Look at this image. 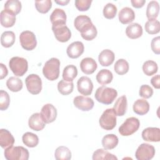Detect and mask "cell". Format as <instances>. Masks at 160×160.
<instances>
[{"instance_id":"6da1fadb","label":"cell","mask_w":160,"mask_h":160,"mask_svg":"<svg viewBox=\"0 0 160 160\" xmlns=\"http://www.w3.org/2000/svg\"><path fill=\"white\" fill-rule=\"evenodd\" d=\"M74 26L81 32V37L86 41H92L98 34L96 28L88 16L79 15L77 16L74 21Z\"/></svg>"},{"instance_id":"7a4b0ae2","label":"cell","mask_w":160,"mask_h":160,"mask_svg":"<svg viewBox=\"0 0 160 160\" xmlns=\"http://www.w3.org/2000/svg\"><path fill=\"white\" fill-rule=\"evenodd\" d=\"M117 96L118 92L115 89L102 86L96 89L94 97L99 102L108 105L114 101Z\"/></svg>"},{"instance_id":"3957f363","label":"cell","mask_w":160,"mask_h":160,"mask_svg":"<svg viewBox=\"0 0 160 160\" xmlns=\"http://www.w3.org/2000/svg\"><path fill=\"white\" fill-rule=\"evenodd\" d=\"M60 61L56 58H52L46 61L42 68L44 76L49 81H54L59 76Z\"/></svg>"},{"instance_id":"277c9868","label":"cell","mask_w":160,"mask_h":160,"mask_svg":"<svg viewBox=\"0 0 160 160\" xmlns=\"http://www.w3.org/2000/svg\"><path fill=\"white\" fill-rule=\"evenodd\" d=\"M4 154L7 160H28L29 156L28 150L22 146H10L5 149Z\"/></svg>"},{"instance_id":"5b68a950","label":"cell","mask_w":160,"mask_h":160,"mask_svg":"<svg viewBox=\"0 0 160 160\" xmlns=\"http://www.w3.org/2000/svg\"><path fill=\"white\" fill-rule=\"evenodd\" d=\"M9 66L16 76H22L28 71V62L23 58L15 56L9 60Z\"/></svg>"},{"instance_id":"8992f818","label":"cell","mask_w":160,"mask_h":160,"mask_svg":"<svg viewBox=\"0 0 160 160\" xmlns=\"http://www.w3.org/2000/svg\"><path fill=\"white\" fill-rule=\"evenodd\" d=\"M116 115L112 108L106 109L101 116L99 123L100 126L107 131L112 130L116 126Z\"/></svg>"},{"instance_id":"52a82bcc","label":"cell","mask_w":160,"mask_h":160,"mask_svg":"<svg viewBox=\"0 0 160 160\" xmlns=\"http://www.w3.org/2000/svg\"><path fill=\"white\" fill-rule=\"evenodd\" d=\"M140 126L139 120L135 117L127 118L119 128V132L122 136H128L136 132Z\"/></svg>"},{"instance_id":"ba28073f","label":"cell","mask_w":160,"mask_h":160,"mask_svg":"<svg viewBox=\"0 0 160 160\" xmlns=\"http://www.w3.org/2000/svg\"><path fill=\"white\" fill-rule=\"evenodd\" d=\"M19 41L22 48L26 51L33 50L37 45L36 36L30 31H22L19 36Z\"/></svg>"},{"instance_id":"9c48e42d","label":"cell","mask_w":160,"mask_h":160,"mask_svg":"<svg viewBox=\"0 0 160 160\" xmlns=\"http://www.w3.org/2000/svg\"><path fill=\"white\" fill-rule=\"evenodd\" d=\"M28 91L32 94H38L42 90V81L36 74H31L25 79Z\"/></svg>"},{"instance_id":"30bf717a","label":"cell","mask_w":160,"mask_h":160,"mask_svg":"<svg viewBox=\"0 0 160 160\" xmlns=\"http://www.w3.org/2000/svg\"><path fill=\"white\" fill-rule=\"evenodd\" d=\"M155 148L148 143H142L138 148L135 156L138 160H150L155 155Z\"/></svg>"},{"instance_id":"8fae6325","label":"cell","mask_w":160,"mask_h":160,"mask_svg":"<svg viewBox=\"0 0 160 160\" xmlns=\"http://www.w3.org/2000/svg\"><path fill=\"white\" fill-rule=\"evenodd\" d=\"M57 109L52 104H46L41 108V115L46 124L54 122L57 118Z\"/></svg>"},{"instance_id":"7c38bea8","label":"cell","mask_w":160,"mask_h":160,"mask_svg":"<svg viewBox=\"0 0 160 160\" xmlns=\"http://www.w3.org/2000/svg\"><path fill=\"white\" fill-rule=\"evenodd\" d=\"M52 30L56 39L61 42L68 41L71 38V32L66 25L52 26Z\"/></svg>"},{"instance_id":"4fadbf2b","label":"cell","mask_w":160,"mask_h":160,"mask_svg":"<svg viewBox=\"0 0 160 160\" xmlns=\"http://www.w3.org/2000/svg\"><path fill=\"white\" fill-rule=\"evenodd\" d=\"M77 88L80 94L84 96H89L92 92L93 83L89 78L82 76L78 80Z\"/></svg>"},{"instance_id":"5bb4252c","label":"cell","mask_w":160,"mask_h":160,"mask_svg":"<svg viewBox=\"0 0 160 160\" xmlns=\"http://www.w3.org/2000/svg\"><path fill=\"white\" fill-rule=\"evenodd\" d=\"M73 104L76 108L82 111H89L94 107L93 100L88 97L78 96L74 98Z\"/></svg>"},{"instance_id":"9a60e30c","label":"cell","mask_w":160,"mask_h":160,"mask_svg":"<svg viewBox=\"0 0 160 160\" xmlns=\"http://www.w3.org/2000/svg\"><path fill=\"white\" fill-rule=\"evenodd\" d=\"M84 46L81 41H74L70 44L66 49V53L69 58L76 59L84 52Z\"/></svg>"},{"instance_id":"2e32d148","label":"cell","mask_w":160,"mask_h":160,"mask_svg":"<svg viewBox=\"0 0 160 160\" xmlns=\"http://www.w3.org/2000/svg\"><path fill=\"white\" fill-rule=\"evenodd\" d=\"M66 18L67 17L65 11L59 8H56L50 16V21L52 26L66 25Z\"/></svg>"},{"instance_id":"e0dca14e","label":"cell","mask_w":160,"mask_h":160,"mask_svg":"<svg viewBox=\"0 0 160 160\" xmlns=\"http://www.w3.org/2000/svg\"><path fill=\"white\" fill-rule=\"evenodd\" d=\"M142 138L148 142H159L160 141V129L148 127L142 132Z\"/></svg>"},{"instance_id":"ac0fdd59","label":"cell","mask_w":160,"mask_h":160,"mask_svg":"<svg viewBox=\"0 0 160 160\" xmlns=\"http://www.w3.org/2000/svg\"><path fill=\"white\" fill-rule=\"evenodd\" d=\"M28 125L31 129L36 131H39L44 128L46 123L43 121L41 113L36 112L32 114L29 118Z\"/></svg>"},{"instance_id":"d6986e66","label":"cell","mask_w":160,"mask_h":160,"mask_svg":"<svg viewBox=\"0 0 160 160\" xmlns=\"http://www.w3.org/2000/svg\"><path fill=\"white\" fill-rule=\"evenodd\" d=\"M81 70L86 74H92L97 69L98 65L96 61L91 58H85L80 62Z\"/></svg>"},{"instance_id":"ffe728a7","label":"cell","mask_w":160,"mask_h":160,"mask_svg":"<svg viewBox=\"0 0 160 160\" xmlns=\"http://www.w3.org/2000/svg\"><path fill=\"white\" fill-rule=\"evenodd\" d=\"M119 21L123 24H127L132 22L135 19V13L134 11L129 8L124 7L120 10L118 14Z\"/></svg>"},{"instance_id":"44dd1931","label":"cell","mask_w":160,"mask_h":160,"mask_svg":"<svg viewBox=\"0 0 160 160\" xmlns=\"http://www.w3.org/2000/svg\"><path fill=\"white\" fill-rule=\"evenodd\" d=\"M1 24L4 28H11L16 22V15L7 10H2L0 14Z\"/></svg>"},{"instance_id":"7402d4cb","label":"cell","mask_w":160,"mask_h":160,"mask_svg":"<svg viewBox=\"0 0 160 160\" xmlns=\"http://www.w3.org/2000/svg\"><path fill=\"white\" fill-rule=\"evenodd\" d=\"M114 53L110 49H104L99 54L98 61L102 66H109L114 61Z\"/></svg>"},{"instance_id":"603a6c76","label":"cell","mask_w":160,"mask_h":160,"mask_svg":"<svg viewBox=\"0 0 160 160\" xmlns=\"http://www.w3.org/2000/svg\"><path fill=\"white\" fill-rule=\"evenodd\" d=\"M127 108H128L127 98L125 95H123L119 97L116 100L112 109L116 116H122L126 114L127 111Z\"/></svg>"},{"instance_id":"cb8c5ba5","label":"cell","mask_w":160,"mask_h":160,"mask_svg":"<svg viewBox=\"0 0 160 160\" xmlns=\"http://www.w3.org/2000/svg\"><path fill=\"white\" fill-rule=\"evenodd\" d=\"M14 138L12 134L6 129H0V145L2 148L6 149L13 146Z\"/></svg>"},{"instance_id":"d4e9b609","label":"cell","mask_w":160,"mask_h":160,"mask_svg":"<svg viewBox=\"0 0 160 160\" xmlns=\"http://www.w3.org/2000/svg\"><path fill=\"white\" fill-rule=\"evenodd\" d=\"M142 32L143 31L142 26L136 22L130 24L126 29V36L132 39L140 38L142 36Z\"/></svg>"},{"instance_id":"484cf974","label":"cell","mask_w":160,"mask_h":160,"mask_svg":"<svg viewBox=\"0 0 160 160\" xmlns=\"http://www.w3.org/2000/svg\"><path fill=\"white\" fill-rule=\"evenodd\" d=\"M149 104L145 99H138L133 104V111L138 115H144L149 110Z\"/></svg>"},{"instance_id":"4316f807","label":"cell","mask_w":160,"mask_h":160,"mask_svg":"<svg viewBox=\"0 0 160 160\" xmlns=\"http://www.w3.org/2000/svg\"><path fill=\"white\" fill-rule=\"evenodd\" d=\"M119 139L117 136L114 134L105 135L102 139V146L105 149H112L118 144Z\"/></svg>"},{"instance_id":"83f0119b","label":"cell","mask_w":160,"mask_h":160,"mask_svg":"<svg viewBox=\"0 0 160 160\" xmlns=\"http://www.w3.org/2000/svg\"><path fill=\"white\" fill-rule=\"evenodd\" d=\"M96 78L99 84L106 85L111 82L113 79V75L112 72L109 70L102 69L98 72Z\"/></svg>"},{"instance_id":"f1b7e54d","label":"cell","mask_w":160,"mask_h":160,"mask_svg":"<svg viewBox=\"0 0 160 160\" xmlns=\"http://www.w3.org/2000/svg\"><path fill=\"white\" fill-rule=\"evenodd\" d=\"M159 5L158 1H150L146 9V16L149 19H156L159 14Z\"/></svg>"},{"instance_id":"f546056e","label":"cell","mask_w":160,"mask_h":160,"mask_svg":"<svg viewBox=\"0 0 160 160\" xmlns=\"http://www.w3.org/2000/svg\"><path fill=\"white\" fill-rule=\"evenodd\" d=\"M93 160H117L118 158L105 149H98L92 154Z\"/></svg>"},{"instance_id":"4dcf8cb0","label":"cell","mask_w":160,"mask_h":160,"mask_svg":"<svg viewBox=\"0 0 160 160\" xmlns=\"http://www.w3.org/2000/svg\"><path fill=\"white\" fill-rule=\"evenodd\" d=\"M78 75V69L76 66L72 64L66 66L62 71V78L64 81L72 82Z\"/></svg>"},{"instance_id":"1f68e13d","label":"cell","mask_w":160,"mask_h":160,"mask_svg":"<svg viewBox=\"0 0 160 160\" xmlns=\"http://www.w3.org/2000/svg\"><path fill=\"white\" fill-rule=\"evenodd\" d=\"M15 39L16 36L14 32L11 31H4L1 36V43L4 48H10L14 44Z\"/></svg>"},{"instance_id":"d6a6232c","label":"cell","mask_w":160,"mask_h":160,"mask_svg":"<svg viewBox=\"0 0 160 160\" xmlns=\"http://www.w3.org/2000/svg\"><path fill=\"white\" fill-rule=\"evenodd\" d=\"M55 159L57 160H69L72 154L70 149L64 146H61L56 148L54 152Z\"/></svg>"},{"instance_id":"836d02e7","label":"cell","mask_w":160,"mask_h":160,"mask_svg":"<svg viewBox=\"0 0 160 160\" xmlns=\"http://www.w3.org/2000/svg\"><path fill=\"white\" fill-rule=\"evenodd\" d=\"M23 143L29 148H34L39 143L38 136L31 132H25L22 137Z\"/></svg>"},{"instance_id":"e575fe53","label":"cell","mask_w":160,"mask_h":160,"mask_svg":"<svg viewBox=\"0 0 160 160\" xmlns=\"http://www.w3.org/2000/svg\"><path fill=\"white\" fill-rule=\"evenodd\" d=\"M8 88L12 92H18L22 88V81L15 76L10 77L6 81Z\"/></svg>"},{"instance_id":"d590c367","label":"cell","mask_w":160,"mask_h":160,"mask_svg":"<svg viewBox=\"0 0 160 160\" xmlns=\"http://www.w3.org/2000/svg\"><path fill=\"white\" fill-rule=\"evenodd\" d=\"M4 9L11 12L15 15L18 14L21 10V2L18 0H8L4 6Z\"/></svg>"},{"instance_id":"8d00e7d4","label":"cell","mask_w":160,"mask_h":160,"mask_svg":"<svg viewBox=\"0 0 160 160\" xmlns=\"http://www.w3.org/2000/svg\"><path fill=\"white\" fill-rule=\"evenodd\" d=\"M142 71L145 75L151 76L158 72V66L157 63L152 60L145 61L142 64Z\"/></svg>"},{"instance_id":"74e56055","label":"cell","mask_w":160,"mask_h":160,"mask_svg":"<svg viewBox=\"0 0 160 160\" xmlns=\"http://www.w3.org/2000/svg\"><path fill=\"white\" fill-rule=\"evenodd\" d=\"M74 84L72 82L61 80L58 83V90L62 95H68L73 91Z\"/></svg>"},{"instance_id":"f35d334b","label":"cell","mask_w":160,"mask_h":160,"mask_svg":"<svg viewBox=\"0 0 160 160\" xmlns=\"http://www.w3.org/2000/svg\"><path fill=\"white\" fill-rule=\"evenodd\" d=\"M129 69L128 62L124 59H118L114 66L115 72L119 75H124L126 74Z\"/></svg>"},{"instance_id":"ab89813d","label":"cell","mask_w":160,"mask_h":160,"mask_svg":"<svg viewBox=\"0 0 160 160\" xmlns=\"http://www.w3.org/2000/svg\"><path fill=\"white\" fill-rule=\"evenodd\" d=\"M144 28L149 34H158L160 31V23L156 19H149L145 23Z\"/></svg>"},{"instance_id":"60d3db41","label":"cell","mask_w":160,"mask_h":160,"mask_svg":"<svg viewBox=\"0 0 160 160\" xmlns=\"http://www.w3.org/2000/svg\"><path fill=\"white\" fill-rule=\"evenodd\" d=\"M35 7L39 12L45 14L47 13L52 8V1L51 0L36 1Z\"/></svg>"},{"instance_id":"b9f144b4","label":"cell","mask_w":160,"mask_h":160,"mask_svg":"<svg viewBox=\"0 0 160 160\" xmlns=\"http://www.w3.org/2000/svg\"><path fill=\"white\" fill-rule=\"evenodd\" d=\"M118 9L117 7L112 3H108L106 4L103 8V15L104 16L108 19H113L117 13Z\"/></svg>"},{"instance_id":"7bdbcfd3","label":"cell","mask_w":160,"mask_h":160,"mask_svg":"<svg viewBox=\"0 0 160 160\" xmlns=\"http://www.w3.org/2000/svg\"><path fill=\"white\" fill-rule=\"evenodd\" d=\"M10 103V98L8 93L4 91H0V109L1 111L6 110Z\"/></svg>"},{"instance_id":"ee69618b","label":"cell","mask_w":160,"mask_h":160,"mask_svg":"<svg viewBox=\"0 0 160 160\" xmlns=\"http://www.w3.org/2000/svg\"><path fill=\"white\" fill-rule=\"evenodd\" d=\"M139 94L144 99H149L152 97L153 94V89L149 85L143 84L140 87Z\"/></svg>"},{"instance_id":"f6af8a7d","label":"cell","mask_w":160,"mask_h":160,"mask_svg":"<svg viewBox=\"0 0 160 160\" xmlns=\"http://www.w3.org/2000/svg\"><path fill=\"white\" fill-rule=\"evenodd\" d=\"M92 2V0H76L75 6L79 11H86L90 8Z\"/></svg>"},{"instance_id":"bcb514c9","label":"cell","mask_w":160,"mask_h":160,"mask_svg":"<svg viewBox=\"0 0 160 160\" xmlns=\"http://www.w3.org/2000/svg\"><path fill=\"white\" fill-rule=\"evenodd\" d=\"M151 48L153 52L156 54H160V37L157 36L154 38L151 43Z\"/></svg>"},{"instance_id":"7dc6e473","label":"cell","mask_w":160,"mask_h":160,"mask_svg":"<svg viewBox=\"0 0 160 160\" xmlns=\"http://www.w3.org/2000/svg\"><path fill=\"white\" fill-rule=\"evenodd\" d=\"M151 83L154 88L159 89L160 88V76H159V74L154 76L151 79Z\"/></svg>"},{"instance_id":"c3c4849f","label":"cell","mask_w":160,"mask_h":160,"mask_svg":"<svg viewBox=\"0 0 160 160\" xmlns=\"http://www.w3.org/2000/svg\"><path fill=\"white\" fill-rule=\"evenodd\" d=\"M0 79H2L7 76L8 71L6 66L2 63H0Z\"/></svg>"},{"instance_id":"681fc988","label":"cell","mask_w":160,"mask_h":160,"mask_svg":"<svg viewBox=\"0 0 160 160\" xmlns=\"http://www.w3.org/2000/svg\"><path fill=\"white\" fill-rule=\"evenodd\" d=\"M132 6L135 8H141L144 5L145 0H131V1Z\"/></svg>"},{"instance_id":"f907efd6","label":"cell","mask_w":160,"mask_h":160,"mask_svg":"<svg viewBox=\"0 0 160 160\" xmlns=\"http://www.w3.org/2000/svg\"><path fill=\"white\" fill-rule=\"evenodd\" d=\"M56 3H57L59 5H61V6H65L66 4H68L69 2V0H56L54 1Z\"/></svg>"}]
</instances>
